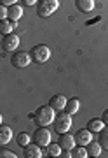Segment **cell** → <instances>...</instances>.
Returning a JSON list of instances; mask_svg holds the SVG:
<instances>
[{"label":"cell","instance_id":"83f0119b","mask_svg":"<svg viewBox=\"0 0 108 158\" xmlns=\"http://www.w3.org/2000/svg\"><path fill=\"white\" fill-rule=\"evenodd\" d=\"M2 121H4V116H2V113H0V125H2Z\"/></svg>","mask_w":108,"mask_h":158},{"label":"cell","instance_id":"4fadbf2b","mask_svg":"<svg viewBox=\"0 0 108 158\" xmlns=\"http://www.w3.org/2000/svg\"><path fill=\"white\" fill-rule=\"evenodd\" d=\"M23 16V7L19 6V4H14V6L7 7V18L12 19V21H19Z\"/></svg>","mask_w":108,"mask_h":158},{"label":"cell","instance_id":"484cf974","mask_svg":"<svg viewBox=\"0 0 108 158\" xmlns=\"http://www.w3.org/2000/svg\"><path fill=\"white\" fill-rule=\"evenodd\" d=\"M101 119H103V123H105V125H108V109H106V111H105V113H103Z\"/></svg>","mask_w":108,"mask_h":158},{"label":"cell","instance_id":"6da1fadb","mask_svg":"<svg viewBox=\"0 0 108 158\" xmlns=\"http://www.w3.org/2000/svg\"><path fill=\"white\" fill-rule=\"evenodd\" d=\"M54 118H56V111L49 104L47 106H40L33 114V121L37 127H49V125H52Z\"/></svg>","mask_w":108,"mask_h":158},{"label":"cell","instance_id":"603a6c76","mask_svg":"<svg viewBox=\"0 0 108 158\" xmlns=\"http://www.w3.org/2000/svg\"><path fill=\"white\" fill-rule=\"evenodd\" d=\"M17 155L11 149H0V158H16Z\"/></svg>","mask_w":108,"mask_h":158},{"label":"cell","instance_id":"d4e9b609","mask_svg":"<svg viewBox=\"0 0 108 158\" xmlns=\"http://www.w3.org/2000/svg\"><path fill=\"white\" fill-rule=\"evenodd\" d=\"M19 0H0V4H4V6H7V7H11V6H14V4H17Z\"/></svg>","mask_w":108,"mask_h":158},{"label":"cell","instance_id":"9c48e42d","mask_svg":"<svg viewBox=\"0 0 108 158\" xmlns=\"http://www.w3.org/2000/svg\"><path fill=\"white\" fill-rule=\"evenodd\" d=\"M66 102H68V98L65 95H52L51 98H49V106H51L56 113H59V111H65V107H66Z\"/></svg>","mask_w":108,"mask_h":158},{"label":"cell","instance_id":"7a4b0ae2","mask_svg":"<svg viewBox=\"0 0 108 158\" xmlns=\"http://www.w3.org/2000/svg\"><path fill=\"white\" fill-rule=\"evenodd\" d=\"M52 125H54V132H58V134H65V132H70V128H72V114H68L66 111L65 113H56V118H54V121H52Z\"/></svg>","mask_w":108,"mask_h":158},{"label":"cell","instance_id":"5bb4252c","mask_svg":"<svg viewBox=\"0 0 108 158\" xmlns=\"http://www.w3.org/2000/svg\"><path fill=\"white\" fill-rule=\"evenodd\" d=\"M12 141V128L6 127V125H0V146H6Z\"/></svg>","mask_w":108,"mask_h":158},{"label":"cell","instance_id":"9a60e30c","mask_svg":"<svg viewBox=\"0 0 108 158\" xmlns=\"http://www.w3.org/2000/svg\"><path fill=\"white\" fill-rule=\"evenodd\" d=\"M105 127H106V125L103 123L101 118H92V119H89V123H87V128L91 130L92 134H99Z\"/></svg>","mask_w":108,"mask_h":158},{"label":"cell","instance_id":"30bf717a","mask_svg":"<svg viewBox=\"0 0 108 158\" xmlns=\"http://www.w3.org/2000/svg\"><path fill=\"white\" fill-rule=\"evenodd\" d=\"M73 137H75V142H77V144H80V146H87V144L92 141V132L89 128H80Z\"/></svg>","mask_w":108,"mask_h":158},{"label":"cell","instance_id":"ffe728a7","mask_svg":"<svg viewBox=\"0 0 108 158\" xmlns=\"http://www.w3.org/2000/svg\"><path fill=\"white\" fill-rule=\"evenodd\" d=\"M32 141H33V137L30 135V134H26V132H19V134L16 135V142H17V144H19L21 148L28 146Z\"/></svg>","mask_w":108,"mask_h":158},{"label":"cell","instance_id":"4316f807","mask_svg":"<svg viewBox=\"0 0 108 158\" xmlns=\"http://www.w3.org/2000/svg\"><path fill=\"white\" fill-rule=\"evenodd\" d=\"M23 4H24V6H35V4H37V0H23Z\"/></svg>","mask_w":108,"mask_h":158},{"label":"cell","instance_id":"e0dca14e","mask_svg":"<svg viewBox=\"0 0 108 158\" xmlns=\"http://www.w3.org/2000/svg\"><path fill=\"white\" fill-rule=\"evenodd\" d=\"M87 153H89V156H94V158H98V156H101V151H103V148H101V144L98 141H91L89 144H87Z\"/></svg>","mask_w":108,"mask_h":158},{"label":"cell","instance_id":"5b68a950","mask_svg":"<svg viewBox=\"0 0 108 158\" xmlns=\"http://www.w3.org/2000/svg\"><path fill=\"white\" fill-rule=\"evenodd\" d=\"M32 62H33L32 60V55L26 53V51H16L11 58L12 67H16V69H26Z\"/></svg>","mask_w":108,"mask_h":158},{"label":"cell","instance_id":"44dd1931","mask_svg":"<svg viewBox=\"0 0 108 158\" xmlns=\"http://www.w3.org/2000/svg\"><path fill=\"white\" fill-rule=\"evenodd\" d=\"M98 142L101 144L103 149H108V125L98 134Z\"/></svg>","mask_w":108,"mask_h":158},{"label":"cell","instance_id":"277c9868","mask_svg":"<svg viewBox=\"0 0 108 158\" xmlns=\"http://www.w3.org/2000/svg\"><path fill=\"white\" fill-rule=\"evenodd\" d=\"M30 55H32V60L37 63H46L49 58H51V49L44 44H37L32 48L30 51Z\"/></svg>","mask_w":108,"mask_h":158},{"label":"cell","instance_id":"cb8c5ba5","mask_svg":"<svg viewBox=\"0 0 108 158\" xmlns=\"http://www.w3.org/2000/svg\"><path fill=\"white\" fill-rule=\"evenodd\" d=\"M6 18H7V6L0 4V21H2V19H6Z\"/></svg>","mask_w":108,"mask_h":158},{"label":"cell","instance_id":"2e32d148","mask_svg":"<svg viewBox=\"0 0 108 158\" xmlns=\"http://www.w3.org/2000/svg\"><path fill=\"white\" fill-rule=\"evenodd\" d=\"M75 7L80 12H91L94 9V0H75Z\"/></svg>","mask_w":108,"mask_h":158},{"label":"cell","instance_id":"7402d4cb","mask_svg":"<svg viewBox=\"0 0 108 158\" xmlns=\"http://www.w3.org/2000/svg\"><path fill=\"white\" fill-rule=\"evenodd\" d=\"M61 151H63V148L59 144H52V142L47 144V155L49 156H61Z\"/></svg>","mask_w":108,"mask_h":158},{"label":"cell","instance_id":"ba28073f","mask_svg":"<svg viewBox=\"0 0 108 158\" xmlns=\"http://www.w3.org/2000/svg\"><path fill=\"white\" fill-rule=\"evenodd\" d=\"M23 156L24 158H42V156H46L44 155V151H42V146H39L37 142H30L28 146H24L23 148Z\"/></svg>","mask_w":108,"mask_h":158},{"label":"cell","instance_id":"3957f363","mask_svg":"<svg viewBox=\"0 0 108 158\" xmlns=\"http://www.w3.org/2000/svg\"><path fill=\"white\" fill-rule=\"evenodd\" d=\"M59 9V0H39L37 14L40 18H49Z\"/></svg>","mask_w":108,"mask_h":158},{"label":"cell","instance_id":"ac0fdd59","mask_svg":"<svg viewBox=\"0 0 108 158\" xmlns=\"http://www.w3.org/2000/svg\"><path fill=\"white\" fill-rule=\"evenodd\" d=\"M79 109H80V100L79 98H68V102H66V107H65V111L68 114H77L79 113Z\"/></svg>","mask_w":108,"mask_h":158},{"label":"cell","instance_id":"7c38bea8","mask_svg":"<svg viewBox=\"0 0 108 158\" xmlns=\"http://www.w3.org/2000/svg\"><path fill=\"white\" fill-rule=\"evenodd\" d=\"M16 28H17V21H12V19H9V18H6V19L0 21V34L2 35L14 34Z\"/></svg>","mask_w":108,"mask_h":158},{"label":"cell","instance_id":"8992f818","mask_svg":"<svg viewBox=\"0 0 108 158\" xmlns=\"http://www.w3.org/2000/svg\"><path fill=\"white\" fill-rule=\"evenodd\" d=\"M19 37H17L16 34H9V35H4L2 37V42H0V46H2V49L7 51V53H12V51H16L17 48H19Z\"/></svg>","mask_w":108,"mask_h":158},{"label":"cell","instance_id":"52a82bcc","mask_svg":"<svg viewBox=\"0 0 108 158\" xmlns=\"http://www.w3.org/2000/svg\"><path fill=\"white\" fill-rule=\"evenodd\" d=\"M33 141L37 142L39 146L47 148V144L51 142V132H49V128H46V127H39V128L35 130V134H33Z\"/></svg>","mask_w":108,"mask_h":158},{"label":"cell","instance_id":"d6986e66","mask_svg":"<svg viewBox=\"0 0 108 158\" xmlns=\"http://www.w3.org/2000/svg\"><path fill=\"white\" fill-rule=\"evenodd\" d=\"M89 153H87V148L80 146V144H75V148L72 149V158H87Z\"/></svg>","mask_w":108,"mask_h":158},{"label":"cell","instance_id":"8fae6325","mask_svg":"<svg viewBox=\"0 0 108 158\" xmlns=\"http://www.w3.org/2000/svg\"><path fill=\"white\" fill-rule=\"evenodd\" d=\"M63 149H73L75 148V137L70 134V132H65V134H59V142H58Z\"/></svg>","mask_w":108,"mask_h":158}]
</instances>
